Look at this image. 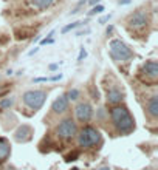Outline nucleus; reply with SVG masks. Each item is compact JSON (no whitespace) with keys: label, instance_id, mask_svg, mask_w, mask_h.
<instances>
[{"label":"nucleus","instance_id":"nucleus-1","mask_svg":"<svg viewBox=\"0 0 158 170\" xmlns=\"http://www.w3.org/2000/svg\"><path fill=\"white\" fill-rule=\"evenodd\" d=\"M110 119L116 130L123 135L130 133L135 128V119L132 117L130 111L123 105H113L110 108Z\"/></svg>","mask_w":158,"mask_h":170},{"label":"nucleus","instance_id":"nucleus-2","mask_svg":"<svg viewBox=\"0 0 158 170\" xmlns=\"http://www.w3.org/2000/svg\"><path fill=\"white\" fill-rule=\"evenodd\" d=\"M109 51H110V56L115 62H129L133 57L132 50L121 40V39H113V40H110Z\"/></svg>","mask_w":158,"mask_h":170},{"label":"nucleus","instance_id":"nucleus-5","mask_svg":"<svg viewBox=\"0 0 158 170\" xmlns=\"http://www.w3.org/2000/svg\"><path fill=\"white\" fill-rule=\"evenodd\" d=\"M56 135L64 139V141H70L73 139L76 135H77V127H76V122L73 119H64L58 128H56Z\"/></svg>","mask_w":158,"mask_h":170},{"label":"nucleus","instance_id":"nucleus-21","mask_svg":"<svg viewBox=\"0 0 158 170\" xmlns=\"http://www.w3.org/2000/svg\"><path fill=\"white\" fill-rule=\"evenodd\" d=\"M79 156V152H73V153H70L68 155V158H67V161H76V158Z\"/></svg>","mask_w":158,"mask_h":170},{"label":"nucleus","instance_id":"nucleus-14","mask_svg":"<svg viewBox=\"0 0 158 170\" xmlns=\"http://www.w3.org/2000/svg\"><path fill=\"white\" fill-rule=\"evenodd\" d=\"M31 3H33L34 8L44 11V9H48L51 5H54L56 0H31Z\"/></svg>","mask_w":158,"mask_h":170},{"label":"nucleus","instance_id":"nucleus-4","mask_svg":"<svg viewBox=\"0 0 158 170\" xmlns=\"http://www.w3.org/2000/svg\"><path fill=\"white\" fill-rule=\"evenodd\" d=\"M22 99H23L25 105L28 108L37 111L44 105V102L47 99V91H44V90H28L23 93Z\"/></svg>","mask_w":158,"mask_h":170},{"label":"nucleus","instance_id":"nucleus-22","mask_svg":"<svg viewBox=\"0 0 158 170\" xmlns=\"http://www.w3.org/2000/svg\"><path fill=\"white\" fill-rule=\"evenodd\" d=\"M53 42H54V39H48V37H45V39H42V40H41V43H42V45H47V43H53Z\"/></svg>","mask_w":158,"mask_h":170},{"label":"nucleus","instance_id":"nucleus-20","mask_svg":"<svg viewBox=\"0 0 158 170\" xmlns=\"http://www.w3.org/2000/svg\"><path fill=\"white\" fill-rule=\"evenodd\" d=\"M85 56H87L85 48H81V51H79V56H77V62H82V59H85Z\"/></svg>","mask_w":158,"mask_h":170},{"label":"nucleus","instance_id":"nucleus-28","mask_svg":"<svg viewBox=\"0 0 158 170\" xmlns=\"http://www.w3.org/2000/svg\"><path fill=\"white\" fill-rule=\"evenodd\" d=\"M37 50H39V48H34V50H31V51H30V53H28V54H30V56H33L34 53H37Z\"/></svg>","mask_w":158,"mask_h":170},{"label":"nucleus","instance_id":"nucleus-25","mask_svg":"<svg viewBox=\"0 0 158 170\" xmlns=\"http://www.w3.org/2000/svg\"><path fill=\"white\" fill-rule=\"evenodd\" d=\"M130 0H120V5H129Z\"/></svg>","mask_w":158,"mask_h":170},{"label":"nucleus","instance_id":"nucleus-24","mask_svg":"<svg viewBox=\"0 0 158 170\" xmlns=\"http://www.w3.org/2000/svg\"><path fill=\"white\" fill-rule=\"evenodd\" d=\"M87 2H88L91 6H95V5H98V3L101 2V0H87Z\"/></svg>","mask_w":158,"mask_h":170},{"label":"nucleus","instance_id":"nucleus-8","mask_svg":"<svg viewBox=\"0 0 158 170\" xmlns=\"http://www.w3.org/2000/svg\"><path fill=\"white\" fill-rule=\"evenodd\" d=\"M51 110L54 111L56 114H62L68 110V98L67 95H61L59 98L54 99V102H53L51 105Z\"/></svg>","mask_w":158,"mask_h":170},{"label":"nucleus","instance_id":"nucleus-16","mask_svg":"<svg viewBox=\"0 0 158 170\" xmlns=\"http://www.w3.org/2000/svg\"><path fill=\"white\" fill-rule=\"evenodd\" d=\"M12 104H14L12 98H5L0 101V108H9V107H12Z\"/></svg>","mask_w":158,"mask_h":170},{"label":"nucleus","instance_id":"nucleus-13","mask_svg":"<svg viewBox=\"0 0 158 170\" xmlns=\"http://www.w3.org/2000/svg\"><path fill=\"white\" fill-rule=\"evenodd\" d=\"M147 113L152 117L158 116V96H152L149 99V102H147Z\"/></svg>","mask_w":158,"mask_h":170},{"label":"nucleus","instance_id":"nucleus-11","mask_svg":"<svg viewBox=\"0 0 158 170\" xmlns=\"http://www.w3.org/2000/svg\"><path fill=\"white\" fill-rule=\"evenodd\" d=\"M31 133H33V130H31L30 125H22V127L17 128V132H16V141H19V142L30 141Z\"/></svg>","mask_w":158,"mask_h":170},{"label":"nucleus","instance_id":"nucleus-15","mask_svg":"<svg viewBox=\"0 0 158 170\" xmlns=\"http://www.w3.org/2000/svg\"><path fill=\"white\" fill-rule=\"evenodd\" d=\"M31 36H33V30L23 28L22 31H20V30L16 31V37H17V39H28V37H31Z\"/></svg>","mask_w":158,"mask_h":170},{"label":"nucleus","instance_id":"nucleus-23","mask_svg":"<svg viewBox=\"0 0 158 170\" xmlns=\"http://www.w3.org/2000/svg\"><path fill=\"white\" fill-rule=\"evenodd\" d=\"M110 17H112V14H107V16L101 17V19H99V23H105V22H109V20H110Z\"/></svg>","mask_w":158,"mask_h":170},{"label":"nucleus","instance_id":"nucleus-18","mask_svg":"<svg viewBox=\"0 0 158 170\" xmlns=\"http://www.w3.org/2000/svg\"><path fill=\"white\" fill-rule=\"evenodd\" d=\"M101 12H104V6L101 3L95 5L93 8H91V11L88 12V16H95V14H101Z\"/></svg>","mask_w":158,"mask_h":170},{"label":"nucleus","instance_id":"nucleus-27","mask_svg":"<svg viewBox=\"0 0 158 170\" xmlns=\"http://www.w3.org/2000/svg\"><path fill=\"white\" fill-rule=\"evenodd\" d=\"M87 3V0H79V3H77V8L81 6V5H85Z\"/></svg>","mask_w":158,"mask_h":170},{"label":"nucleus","instance_id":"nucleus-3","mask_svg":"<svg viewBox=\"0 0 158 170\" xmlns=\"http://www.w3.org/2000/svg\"><path fill=\"white\" fill-rule=\"evenodd\" d=\"M99 142H101V133L91 125H85L77 135V144L82 149H90Z\"/></svg>","mask_w":158,"mask_h":170},{"label":"nucleus","instance_id":"nucleus-19","mask_svg":"<svg viewBox=\"0 0 158 170\" xmlns=\"http://www.w3.org/2000/svg\"><path fill=\"white\" fill-rule=\"evenodd\" d=\"M67 98H68V101H76V99L79 98V90H77V88H71V90L68 91Z\"/></svg>","mask_w":158,"mask_h":170},{"label":"nucleus","instance_id":"nucleus-29","mask_svg":"<svg viewBox=\"0 0 158 170\" xmlns=\"http://www.w3.org/2000/svg\"><path fill=\"white\" fill-rule=\"evenodd\" d=\"M112 31H113V27H112V25H110V27H109V28H107V34H110V33H112Z\"/></svg>","mask_w":158,"mask_h":170},{"label":"nucleus","instance_id":"nucleus-12","mask_svg":"<svg viewBox=\"0 0 158 170\" xmlns=\"http://www.w3.org/2000/svg\"><path fill=\"white\" fill-rule=\"evenodd\" d=\"M11 153V147H9V142L6 138L0 136V162H3Z\"/></svg>","mask_w":158,"mask_h":170},{"label":"nucleus","instance_id":"nucleus-9","mask_svg":"<svg viewBox=\"0 0 158 170\" xmlns=\"http://www.w3.org/2000/svg\"><path fill=\"white\" fill-rule=\"evenodd\" d=\"M107 104H110V105H120L121 101L124 99V93L120 90V88H110L107 90Z\"/></svg>","mask_w":158,"mask_h":170},{"label":"nucleus","instance_id":"nucleus-17","mask_svg":"<svg viewBox=\"0 0 158 170\" xmlns=\"http://www.w3.org/2000/svg\"><path fill=\"white\" fill-rule=\"evenodd\" d=\"M81 23H82V22H74V23H70V25H67V27H64L61 33H62V34H67L68 31H71V30L77 28V27H79V25H81Z\"/></svg>","mask_w":158,"mask_h":170},{"label":"nucleus","instance_id":"nucleus-7","mask_svg":"<svg viewBox=\"0 0 158 170\" xmlns=\"http://www.w3.org/2000/svg\"><path fill=\"white\" fill-rule=\"evenodd\" d=\"M129 23V28H133V30H141L147 25V16L144 14L143 11H137L135 14H132L127 20Z\"/></svg>","mask_w":158,"mask_h":170},{"label":"nucleus","instance_id":"nucleus-31","mask_svg":"<svg viewBox=\"0 0 158 170\" xmlns=\"http://www.w3.org/2000/svg\"><path fill=\"white\" fill-rule=\"evenodd\" d=\"M71 170H79V168H76V167H74V168H71Z\"/></svg>","mask_w":158,"mask_h":170},{"label":"nucleus","instance_id":"nucleus-6","mask_svg":"<svg viewBox=\"0 0 158 170\" xmlns=\"http://www.w3.org/2000/svg\"><path fill=\"white\" fill-rule=\"evenodd\" d=\"M74 114L79 122H88L93 116V107L88 102H79L74 108Z\"/></svg>","mask_w":158,"mask_h":170},{"label":"nucleus","instance_id":"nucleus-26","mask_svg":"<svg viewBox=\"0 0 158 170\" xmlns=\"http://www.w3.org/2000/svg\"><path fill=\"white\" fill-rule=\"evenodd\" d=\"M58 68V63H51L50 65V70H56Z\"/></svg>","mask_w":158,"mask_h":170},{"label":"nucleus","instance_id":"nucleus-10","mask_svg":"<svg viewBox=\"0 0 158 170\" xmlns=\"http://www.w3.org/2000/svg\"><path fill=\"white\" fill-rule=\"evenodd\" d=\"M143 71H144V74H146L147 77H150V79L155 82L156 77H158V63L155 60H147L146 63H144V67H143Z\"/></svg>","mask_w":158,"mask_h":170},{"label":"nucleus","instance_id":"nucleus-30","mask_svg":"<svg viewBox=\"0 0 158 170\" xmlns=\"http://www.w3.org/2000/svg\"><path fill=\"white\" fill-rule=\"evenodd\" d=\"M98 170H109V167H101V168H98Z\"/></svg>","mask_w":158,"mask_h":170}]
</instances>
